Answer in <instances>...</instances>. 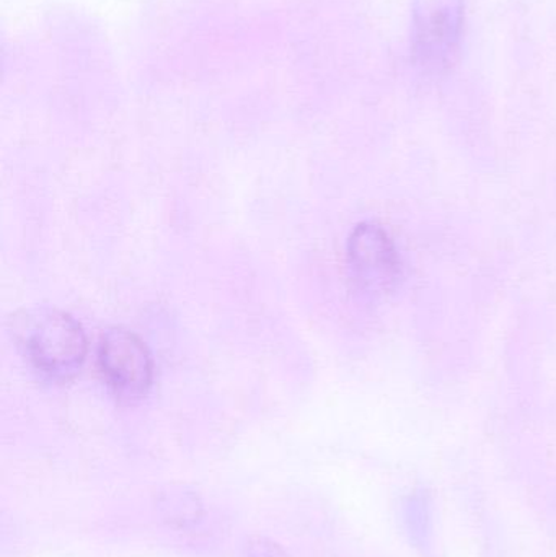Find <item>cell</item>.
Wrapping results in <instances>:
<instances>
[{
    "mask_svg": "<svg viewBox=\"0 0 556 557\" xmlns=\"http://www.w3.org/2000/svg\"><path fill=\"white\" fill-rule=\"evenodd\" d=\"M466 23L464 0H413L411 54L427 74L447 71L459 54Z\"/></svg>",
    "mask_w": 556,
    "mask_h": 557,
    "instance_id": "obj_2",
    "label": "cell"
},
{
    "mask_svg": "<svg viewBox=\"0 0 556 557\" xmlns=\"http://www.w3.org/2000/svg\"><path fill=\"white\" fill-rule=\"evenodd\" d=\"M277 548H274L273 545H264L263 542H260V545L255 548L254 556L251 557H274L276 556ZM284 557V556H281Z\"/></svg>",
    "mask_w": 556,
    "mask_h": 557,
    "instance_id": "obj_5",
    "label": "cell"
},
{
    "mask_svg": "<svg viewBox=\"0 0 556 557\" xmlns=\"http://www.w3.org/2000/svg\"><path fill=\"white\" fill-rule=\"evenodd\" d=\"M98 366L120 401H139L152 385V357L146 344L131 331L113 327L103 334L98 347Z\"/></svg>",
    "mask_w": 556,
    "mask_h": 557,
    "instance_id": "obj_3",
    "label": "cell"
},
{
    "mask_svg": "<svg viewBox=\"0 0 556 557\" xmlns=\"http://www.w3.org/2000/svg\"><path fill=\"white\" fill-rule=\"evenodd\" d=\"M13 336L29 366L51 382L74 379L87 356L81 324L51 307L22 310L13 318Z\"/></svg>",
    "mask_w": 556,
    "mask_h": 557,
    "instance_id": "obj_1",
    "label": "cell"
},
{
    "mask_svg": "<svg viewBox=\"0 0 556 557\" xmlns=\"http://www.w3.org/2000/svg\"><path fill=\"white\" fill-rule=\"evenodd\" d=\"M348 264L359 288L371 295H387L400 284L401 261L384 228L361 224L348 240Z\"/></svg>",
    "mask_w": 556,
    "mask_h": 557,
    "instance_id": "obj_4",
    "label": "cell"
}]
</instances>
